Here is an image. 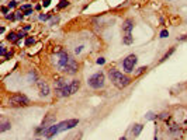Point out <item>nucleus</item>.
<instances>
[{
	"label": "nucleus",
	"mask_w": 187,
	"mask_h": 140,
	"mask_svg": "<svg viewBox=\"0 0 187 140\" xmlns=\"http://www.w3.org/2000/svg\"><path fill=\"white\" fill-rule=\"evenodd\" d=\"M58 69L66 73V74H70L73 76L79 69V64L75 59H72L66 52H61L59 53V59H58Z\"/></svg>",
	"instance_id": "1"
},
{
	"label": "nucleus",
	"mask_w": 187,
	"mask_h": 140,
	"mask_svg": "<svg viewBox=\"0 0 187 140\" xmlns=\"http://www.w3.org/2000/svg\"><path fill=\"white\" fill-rule=\"evenodd\" d=\"M108 76L113 81V84L117 87V88H125L127 86H129L131 83V78L128 77L127 74H123L121 72L115 70V69H110Z\"/></svg>",
	"instance_id": "2"
},
{
	"label": "nucleus",
	"mask_w": 187,
	"mask_h": 140,
	"mask_svg": "<svg viewBox=\"0 0 187 140\" xmlns=\"http://www.w3.org/2000/svg\"><path fill=\"white\" fill-rule=\"evenodd\" d=\"M87 84L94 88V90H98V88H103L104 87V84H106V76H104V73H96L93 76H90L89 80H87Z\"/></svg>",
	"instance_id": "3"
},
{
	"label": "nucleus",
	"mask_w": 187,
	"mask_h": 140,
	"mask_svg": "<svg viewBox=\"0 0 187 140\" xmlns=\"http://www.w3.org/2000/svg\"><path fill=\"white\" fill-rule=\"evenodd\" d=\"M30 104V99L24 94H14L9 98V105L11 107H25Z\"/></svg>",
	"instance_id": "4"
},
{
	"label": "nucleus",
	"mask_w": 187,
	"mask_h": 140,
	"mask_svg": "<svg viewBox=\"0 0 187 140\" xmlns=\"http://www.w3.org/2000/svg\"><path fill=\"white\" fill-rule=\"evenodd\" d=\"M137 64V56L135 55H128L123 62V67H124L125 73H131L134 70V66Z\"/></svg>",
	"instance_id": "5"
},
{
	"label": "nucleus",
	"mask_w": 187,
	"mask_h": 140,
	"mask_svg": "<svg viewBox=\"0 0 187 140\" xmlns=\"http://www.w3.org/2000/svg\"><path fill=\"white\" fill-rule=\"evenodd\" d=\"M78 123H79V119H68V121H63V122L58 125H59V130L63 132V130H69V129L78 126Z\"/></svg>",
	"instance_id": "6"
},
{
	"label": "nucleus",
	"mask_w": 187,
	"mask_h": 140,
	"mask_svg": "<svg viewBox=\"0 0 187 140\" xmlns=\"http://www.w3.org/2000/svg\"><path fill=\"white\" fill-rule=\"evenodd\" d=\"M61 130H59V125H52V126H49L47 130L44 132V135L47 136L48 139H52L56 133H59Z\"/></svg>",
	"instance_id": "7"
},
{
	"label": "nucleus",
	"mask_w": 187,
	"mask_h": 140,
	"mask_svg": "<svg viewBox=\"0 0 187 140\" xmlns=\"http://www.w3.org/2000/svg\"><path fill=\"white\" fill-rule=\"evenodd\" d=\"M38 90L41 97H48L49 95V86L45 81H38Z\"/></svg>",
	"instance_id": "8"
},
{
	"label": "nucleus",
	"mask_w": 187,
	"mask_h": 140,
	"mask_svg": "<svg viewBox=\"0 0 187 140\" xmlns=\"http://www.w3.org/2000/svg\"><path fill=\"white\" fill-rule=\"evenodd\" d=\"M132 28H134V21L131 18H127L124 21V24H123V31L125 32V35H129Z\"/></svg>",
	"instance_id": "9"
},
{
	"label": "nucleus",
	"mask_w": 187,
	"mask_h": 140,
	"mask_svg": "<svg viewBox=\"0 0 187 140\" xmlns=\"http://www.w3.org/2000/svg\"><path fill=\"white\" fill-rule=\"evenodd\" d=\"M65 86H66V81H65L63 78H59V80L55 81V93H56V95L61 93V90H62Z\"/></svg>",
	"instance_id": "10"
},
{
	"label": "nucleus",
	"mask_w": 187,
	"mask_h": 140,
	"mask_svg": "<svg viewBox=\"0 0 187 140\" xmlns=\"http://www.w3.org/2000/svg\"><path fill=\"white\" fill-rule=\"evenodd\" d=\"M79 88H80V81L79 80H72L70 81V93L72 94L78 93Z\"/></svg>",
	"instance_id": "11"
},
{
	"label": "nucleus",
	"mask_w": 187,
	"mask_h": 140,
	"mask_svg": "<svg viewBox=\"0 0 187 140\" xmlns=\"http://www.w3.org/2000/svg\"><path fill=\"white\" fill-rule=\"evenodd\" d=\"M142 129H143V126H142V125H135V126H134V127H132V135H134V136H135V137H137V136H139V133H141V130H142Z\"/></svg>",
	"instance_id": "12"
},
{
	"label": "nucleus",
	"mask_w": 187,
	"mask_h": 140,
	"mask_svg": "<svg viewBox=\"0 0 187 140\" xmlns=\"http://www.w3.org/2000/svg\"><path fill=\"white\" fill-rule=\"evenodd\" d=\"M7 41H10V42H17V41H18V34H16V32H9Z\"/></svg>",
	"instance_id": "13"
},
{
	"label": "nucleus",
	"mask_w": 187,
	"mask_h": 140,
	"mask_svg": "<svg viewBox=\"0 0 187 140\" xmlns=\"http://www.w3.org/2000/svg\"><path fill=\"white\" fill-rule=\"evenodd\" d=\"M68 6H69V1H68V0H61L59 4H58V9L62 10V9H65V7H68Z\"/></svg>",
	"instance_id": "14"
},
{
	"label": "nucleus",
	"mask_w": 187,
	"mask_h": 140,
	"mask_svg": "<svg viewBox=\"0 0 187 140\" xmlns=\"http://www.w3.org/2000/svg\"><path fill=\"white\" fill-rule=\"evenodd\" d=\"M10 127H11L10 122H3V125H1V132H6V130H9Z\"/></svg>",
	"instance_id": "15"
},
{
	"label": "nucleus",
	"mask_w": 187,
	"mask_h": 140,
	"mask_svg": "<svg viewBox=\"0 0 187 140\" xmlns=\"http://www.w3.org/2000/svg\"><path fill=\"white\" fill-rule=\"evenodd\" d=\"M173 52H174V48H170V50H169V52H167V53H166V55L162 58V62H165V60H166V59H167V58H169V56L172 55V53H173Z\"/></svg>",
	"instance_id": "16"
},
{
	"label": "nucleus",
	"mask_w": 187,
	"mask_h": 140,
	"mask_svg": "<svg viewBox=\"0 0 187 140\" xmlns=\"http://www.w3.org/2000/svg\"><path fill=\"white\" fill-rule=\"evenodd\" d=\"M34 42H35V39H34L32 36H30V38H27V41H25V45H27V46H30V45H32V44H34Z\"/></svg>",
	"instance_id": "17"
},
{
	"label": "nucleus",
	"mask_w": 187,
	"mask_h": 140,
	"mask_svg": "<svg viewBox=\"0 0 187 140\" xmlns=\"http://www.w3.org/2000/svg\"><path fill=\"white\" fill-rule=\"evenodd\" d=\"M6 18H7V20H10V21H13V20H16L17 17L14 16V13H9V14L6 16Z\"/></svg>",
	"instance_id": "18"
},
{
	"label": "nucleus",
	"mask_w": 187,
	"mask_h": 140,
	"mask_svg": "<svg viewBox=\"0 0 187 140\" xmlns=\"http://www.w3.org/2000/svg\"><path fill=\"white\" fill-rule=\"evenodd\" d=\"M167 36H169V31L167 30H163L160 32V38H167Z\"/></svg>",
	"instance_id": "19"
},
{
	"label": "nucleus",
	"mask_w": 187,
	"mask_h": 140,
	"mask_svg": "<svg viewBox=\"0 0 187 140\" xmlns=\"http://www.w3.org/2000/svg\"><path fill=\"white\" fill-rule=\"evenodd\" d=\"M30 9H32V6H31V4H24V6H21V11L30 10Z\"/></svg>",
	"instance_id": "20"
},
{
	"label": "nucleus",
	"mask_w": 187,
	"mask_h": 140,
	"mask_svg": "<svg viewBox=\"0 0 187 140\" xmlns=\"http://www.w3.org/2000/svg\"><path fill=\"white\" fill-rule=\"evenodd\" d=\"M96 62H97V64H104V63H106V60H104L103 58H98V59L96 60Z\"/></svg>",
	"instance_id": "21"
},
{
	"label": "nucleus",
	"mask_w": 187,
	"mask_h": 140,
	"mask_svg": "<svg viewBox=\"0 0 187 140\" xmlns=\"http://www.w3.org/2000/svg\"><path fill=\"white\" fill-rule=\"evenodd\" d=\"M17 6V1H10L9 3V9H13V7H16Z\"/></svg>",
	"instance_id": "22"
},
{
	"label": "nucleus",
	"mask_w": 187,
	"mask_h": 140,
	"mask_svg": "<svg viewBox=\"0 0 187 140\" xmlns=\"http://www.w3.org/2000/svg\"><path fill=\"white\" fill-rule=\"evenodd\" d=\"M49 3H51V0H44L42 6H44V7H48V6H49Z\"/></svg>",
	"instance_id": "23"
},
{
	"label": "nucleus",
	"mask_w": 187,
	"mask_h": 140,
	"mask_svg": "<svg viewBox=\"0 0 187 140\" xmlns=\"http://www.w3.org/2000/svg\"><path fill=\"white\" fill-rule=\"evenodd\" d=\"M16 14H17L16 17L18 18V20H23V17H24V14H23V13H16Z\"/></svg>",
	"instance_id": "24"
},
{
	"label": "nucleus",
	"mask_w": 187,
	"mask_h": 140,
	"mask_svg": "<svg viewBox=\"0 0 187 140\" xmlns=\"http://www.w3.org/2000/svg\"><path fill=\"white\" fill-rule=\"evenodd\" d=\"M0 48H1V49H0V53L4 56V55H6V48H4V46H0Z\"/></svg>",
	"instance_id": "25"
},
{
	"label": "nucleus",
	"mask_w": 187,
	"mask_h": 140,
	"mask_svg": "<svg viewBox=\"0 0 187 140\" xmlns=\"http://www.w3.org/2000/svg\"><path fill=\"white\" fill-rule=\"evenodd\" d=\"M49 17L51 16H44V14H41V16H39V20H48Z\"/></svg>",
	"instance_id": "26"
},
{
	"label": "nucleus",
	"mask_w": 187,
	"mask_h": 140,
	"mask_svg": "<svg viewBox=\"0 0 187 140\" xmlns=\"http://www.w3.org/2000/svg\"><path fill=\"white\" fill-rule=\"evenodd\" d=\"M31 13H32V9H30V10H25V11H24V14H25V16H30Z\"/></svg>",
	"instance_id": "27"
},
{
	"label": "nucleus",
	"mask_w": 187,
	"mask_h": 140,
	"mask_svg": "<svg viewBox=\"0 0 187 140\" xmlns=\"http://www.w3.org/2000/svg\"><path fill=\"white\" fill-rule=\"evenodd\" d=\"M179 41H187V34H186V35H183V36H180Z\"/></svg>",
	"instance_id": "28"
},
{
	"label": "nucleus",
	"mask_w": 187,
	"mask_h": 140,
	"mask_svg": "<svg viewBox=\"0 0 187 140\" xmlns=\"http://www.w3.org/2000/svg\"><path fill=\"white\" fill-rule=\"evenodd\" d=\"M1 13H3V14H7V7L3 6V7H1Z\"/></svg>",
	"instance_id": "29"
},
{
	"label": "nucleus",
	"mask_w": 187,
	"mask_h": 140,
	"mask_svg": "<svg viewBox=\"0 0 187 140\" xmlns=\"http://www.w3.org/2000/svg\"><path fill=\"white\" fill-rule=\"evenodd\" d=\"M25 36V32H20L18 34V39H21V38H24Z\"/></svg>",
	"instance_id": "30"
},
{
	"label": "nucleus",
	"mask_w": 187,
	"mask_h": 140,
	"mask_svg": "<svg viewBox=\"0 0 187 140\" xmlns=\"http://www.w3.org/2000/svg\"><path fill=\"white\" fill-rule=\"evenodd\" d=\"M145 70H146V67H141L139 70H138V74H141V73H142V72H145Z\"/></svg>",
	"instance_id": "31"
},
{
	"label": "nucleus",
	"mask_w": 187,
	"mask_h": 140,
	"mask_svg": "<svg viewBox=\"0 0 187 140\" xmlns=\"http://www.w3.org/2000/svg\"><path fill=\"white\" fill-rule=\"evenodd\" d=\"M13 56V52H9V53H6V58L9 59V58H11Z\"/></svg>",
	"instance_id": "32"
},
{
	"label": "nucleus",
	"mask_w": 187,
	"mask_h": 140,
	"mask_svg": "<svg viewBox=\"0 0 187 140\" xmlns=\"http://www.w3.org/2000/svg\"><path fill=\"white\" fill-rule=\"evenodd\" d=\"M169 113H166V112H163V113H160V118H166Z\"/></svg>",
	"instance_id": "33"
},
{
	"label": "nucleus",
	"mask_w": 187,
	"mask_h": 140,
	"mask_svg": "<svg viewBox=\"0 0 187 140\" xmlns=\"http://www.w3.org/2000/svg\"><path fill=\"white\" fill-rule=\"evenodd\" d=\"M30 28H31V27H30V25H25V27H24V31H28V30H30Z\"/></svg>",
	"instance_id": "34"
},
{
	"label": "nucleus",
	"mask_w": 187,
	"mask_h": 140,
	"mask_svg": "<svg viewBox=\"0 0 187 140\" xmlns=\"http://www.w3.org/2000/svg\"><path fill=\"white\" fill-rule=\"evenodd\" d=\"M120 140H127V139H125V136H123V137H120Z\"/></svg>",
	"instance_id": "35"
},
{
	"label": "nucleus",
	"mask_w": 187,
	"mask_h": 140,
	"mask_svg": "<svg viewBox=\"0 0 187 140\" xmlns=\"http://www.w3.org/2000/svg\"><path fill=\"white\" fill-rule=\"evenodd\" d=\"M155 140H157V137H155Z\"/></svg>",
	"instance_id": "36"
},
{
	"label": "nucleus",
	"mask_w": 187,
	"mask_h": 140,
	"mask_svg": "<svg viewBox=\"0 0 187 140\" xmlns=\"http://www.w3.org/2000/svg\"><path fill=\"white\" fill-rule=\"evenodd\" d=\"M35 140H41V139H35Z\"/></svg>",
	"instance_id": "37"
}]
</instances>
